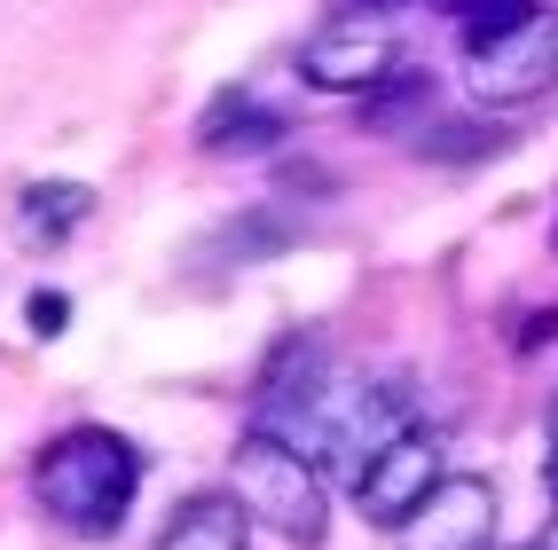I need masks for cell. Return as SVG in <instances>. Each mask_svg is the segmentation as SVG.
Instances as JSON below:
<instances>
[{
    "instance_id": "6da1fadb",
    "label": "cell",
    "mask_w": 558,
    "mask_h": 550,
    "mask_svg": "<svg viewBox=\"0 0 558 550\" xmlns=\"http://www.w3.org/2000/svg\"><path fill=\"white\" fill-rule=\"evenodd\" d=\"M32 496H40V511L63 535L110 542L126 527L134 496H142V449L110 425H71L40 449V464H32Z\"/></svg>"
},
{
    "instance_id": "7a4b0ae2",
    "label": "cell",
    "mask_w": 558,
    "mask_h": 550,
    "mask_svg": "<svg viewBox=\"0 0 558 550\" xmlns=\"http://www.w3.org/2000/svg\"><path fill=\"white\" fill-rule=\"evenodd\" d=\"M236 503L300 550H315L330 535V472L276 425H252L236 440Z\"/></svg>"
},
{
    "instance_id": "3957f363",
    "label": "cell",
    "mask_w": 558,
    "mask_h": 550,
    "mask_svg": "<svg viewBox=\"0 0 558 550\" xmlns=\"http://www.w3.org/2000/svg\"><path fill=\"white\" fill-rule=\"evenodd\" d=\"M401 432H417V401L409 386H339V393H315V410L291 425V440L330 472L339 488H362V472L378 464Z\"/></svg>"
},
{
    "instance_id": "277c9868",
    "label": "cell",
    "mask_w": 558,
    "mask_h": 550,
    "mask_svg": "<svg viewBox=\"0 0 558 550\" xmlns=\"http://www.w3.org/2000/svg\"><path fill=\"white\" fill-rule=\"evenodd\" d=\"M464 87L488 110L543 102L558 87V9H535L527 24L488 32V40H464Z\"/></svg>"
},
{
    "instance_id": "5b68a950",
    "label": "cell",
    "mask_w": 558,
    "mask_h": 550,
    "mask_svg": "<svg viewBox=\"0 0 558 550\" xmlns=\"http://www.w3.org/2000/svg\"><path fill=\"white\" fill-rule=\"evenodd\" d=\"M401 71V32L378 9H339L323 32L300 40V80L315 95H369Z\"/></svg>"
},
{
    "instance_id": "8992f818",
    "label": "cell",
    "mask_w": 558,
    "mask_h": 550,
    "mask_svg": "<svg viewBox=\"0 0 558 550\" xmlns=\"http://www.w3.org/2000/svg\"><path fill=\"white\" fill-rule=\"evenodd\" d=\"M393 535H401V550H488L496 542V488L480 472H440V488Z\"/></svg>"
},
{
    "instance_id": "52a82bcc",
    "label": "cell",
    "mask_w": 558,
    "mask_h": 550,
    "mask_svg": "<svg viewBox=\"0 0 558 550\" xmlns=\"http://www.w3.org/2000/svg\"><path fill=\"white\" fill-rule=\"evenodd\" d=\"M433 488H440V440H433V432H401L393 449L362 472L354 503H362L378 527H401V520H409V511H417Z\"/></svg>"
},
{
    "instance_id": "ba28073f",
    "label": "cell",
    "mask_w": 558,
    "mask_h": 550,
    "mask_svg": "<svg viewBox=\"0 0 558 550\" xmlns=\"http://www.w3.org/2000/svg\"><path fill=\"white\" fill-rule=\"evenodd\" d=\"M197 142H205L213 158H252V150H268V142H283V110H268L259 95L229 87V95H220V102L205 110Z\"/></svg>"
},
{
    "instance_id": "9c48e42d",
    "label": "cell",
    "mask_w": 558,
    "mask_h": 550,
    "mask_svg": "<svg viewBox=\"0 0 558 550\" xmlns=\"http://www.w3.org/2000/svg\"><path fill=\"white\" fill-rule=\"evenodd\" d=\"M158 550H252V511L236 496H190L166 520Z\"/></svg>"
},
{
    "instance_id": "30bf717a",
    "label": "cell",
    "mask_w": 558,
    "mask_h": 550,
    "mask_svg": "<svg viewBox=\"0 0 558 550\" xmlns=\"http://www.w3.org/2000/svg\"><path fill=\"white\" fill-rule=\"evenodd\" d=\"M283 244H300V220L276 212V205H252L244 220H229L220 236L197 244V260H229V268H259V260H276Z\"/></svg>"
},
{
    "instance_id": "8fae6325",
    "label": "cell",
    "mask_w": 558,
    "mask_h": 550,
    "mask_svg": "<svg viewBox=\"0 0 558 550\" xmlns=\"http://www.w3.org/2000/svg\"><path fill=\"white\" fill-rule=\"evenodd\" d=\"M87 212H95L87 181H32V190L16 197V229L32 244H63L71 229H87Z\"/></svg>"
},
{
    "instance_id": "7c38bea8",
    "label": "cell",
    "mask_w": 558,
    "mask_h": 550,
    "mask_svg": "<svg viewBox=\"0 0 558 550\" xmlns=\"http://www.w3.org/2000/svg\"><path fill=\"white\" fill-rule=\"evenodd\" d=\"M496 150H504V134L480 126V119H449V126L417 134V158H433V166H480V158H496Z\"/></svg>"
},
{
    "instance_id": "4fadbf2b",
    "label": "cell",
    "mask_w": 558,
    "mask_h": 550,
    "mask_svg": "<svg viewBox=\"0 0 558 550\" xmlns=\"http://www.w3.org/2000/svg\"><path fill=\"white\" fill-rule=\"evenodd\" d=\"M543 9V0H449V16L464 40H488V32H511V24H527Z\"/></svg>"
},
{
    "instance_id": "5bb4252c",
    "label": "cell",
    "mask_w": 558,
    "mask_h": 550,
    "mask_svg": "<svg viewBox=\"0 0 558 550\" xmlns=\"http://www.w3.org/2000/svg\"><path fill=\"white\" fill-rule=\"evenodd\" d=\"M24 322H32V339H63V322H71V300H63V291H32Z\"/></svg>"
},
{
    "instance_id": "9a60e30c",
    "label": "cell",
    "mask_w": 558,
    "mask_h": 550,
    "mask_svg": "<svg viewBox=\"0 0 558 550\" xmlns=\"http://www.w3.org/2000/svg\"><path fill=\"white\" fill-rule=\"evenodd\" d=\"M543 339H558V307H550V315H535L527 330H519V354H535Z\"/></svg>"
},
{
    "instance_id": "2e32d148",
    "label": "cell",
    "mask_w": 558,
    "mask_h": 550,
    "mask_svg": "<svg viewBox=\"0 0 558 550\" xmlns=\"http://www.w3.org/2000/svg\"><path fill=\"white\" fill-rule=\"evenodd\" d=\"M543 480H550V496H558V410H550V432H543Z\"/></svg>"
},
{
    "instance_id": "e0dca14e",
    "label": "cell",
    "mask_w": 558,
    "mask_h": 550,
    "mask_svg": "<svg viewBox=\"0 0 558 550\" xmlns=\"http://www.w3.org/2000/svg\"><path fill=\"white\" fill-rule=\"evenodd\" d=\"M339 9H378L386 16V9H401V0H339Z\"/></svg>"
},
{
    "instance_id": "ac0fdd59",
    "label": "cell",
    "mask_w": 558,
    "mask_h": 550,
    "mask_svg": "<svg viewBox=\"0 0 558 550\" xmlns=\"http://www.w3.org/2000/svg\"><path fill=\"white\" fill-rule=\"evenodd\" d=\"M535 550H558V511H550V527L535 535Z\"/></svg>"
}]
</instances>
